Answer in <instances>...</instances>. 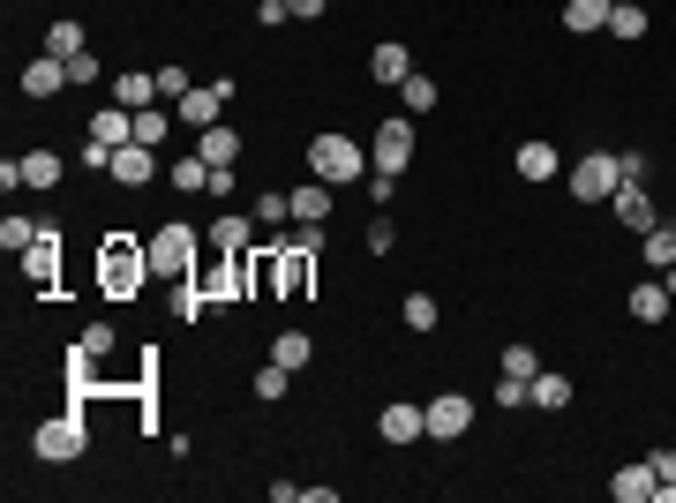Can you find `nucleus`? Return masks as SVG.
<instances>
[{
  "instance_id": "1",
  "label": "nucleus",
  "mask_w": 676,
  "mask_h": 503,
  "mask_svg": "<svg viewBox=\"0 0 676 503\" xmlns=\"http://www.w3.org/2000/svg\"><path fill=\"white\" fill-rule=\"evenodd\" d=\"M143 278H159V271H151V249H135V233H106V249H98V286H106V300H135Z\"/></svg>"
},
{
  "instance_id": "2",
  "label": "nucleus",
  "mask_w": 676,
  "mask_h": 503,
  "mask_svg": "<svg viewBox=\"0 0 676 503\" xmlns=\"http://www.w3.org/2000/svg\"><path fill=\"white\" fill-rule=\"evenodd\" d=\"M308 173H316V181H331V188H346V181H369V151H361V143H353V135H316V143H308Z\"/></svg>"
},
{
  "instance_id": "3",
  "label": "nucleus",
  "mask_w": 676,
  "mask_h": 503,
  "mask_svg": "<svg viewBox=\"0 0 676 503\" xmlns=\"http://www.w3.org/2000/svg\"><path fill=\"white\" fill-rule=\"evenodd\" d=\"M143 249H151V271H159V278H173V286H181V278H196V226H181V218H173V226H159Z\"/></svg>"
},
{
  "instance_id": "4",
  "label": "nucleus",
  "mask_w": 676,
  "mask_h": 503,
  "mask_svg": "<svg viewBox=\"0 0 676 503\" xmlns=\"http://www.w3.org/2000/svg\"><path fill=\"white\" fill-rule=\"evenodd\" d=\"M31 451H39L45 466H68V459H84V451H90V420H84V414H53V420H39Z\"/></svg>"
},
{
  "instance_id": "5",
  "label": "nucleus",
  "mask_w": 676,
  "mask_h": 503,
  "mask_svg": "<svg viewBox=\"0 0 676 503\" xmlns=\"http://www.w3.org/2000/svg\"><path fill=\"white\" fill-rule=\"evenodd\" d=\"M579 204H609L617 188H624V173H617V151H587L579 166H571V181H564Z\"/></svg>"
},
{
  "instance_id": "6",
  "label": "nucleus",
  "mask_w": 676,
  "mask_h": 503,
  "mask_svg": "<svg viewBox=\"0 0 676 503\" xmlns=\"http://www.w3.org/2000/svg\"><path fill=\"white\" fill-rule=\"evenodd\" d=\"M369 166H377V173H406V166H414V113H391V121H377Z\"/></svg>"
},
{
  "instance_id": "7",
  "label": "nucleus",
  "mask_w": 676,
  "mask_h": 503,
  "mask_svg": "<svg viewBox=\"0 0 676 503\" xmlns=\"http://www.w3.org/2000/svg\"><path fill=\"white\" fill-rule=\"evenodd\" d=\"M422 414H428V436H436V444H459L466 428H473V398H466V391H436Z\"/></svg>"
},
{
  "instance_id": "8",
  "label": "nucleus",
  "mask_w": 676,
  "mask_h": 503,
  "mask_svg": "<svg viewBox=\"0 0 676 503\" xmlns=\"http://www.w3.org/2000/svg\"><path fill=\"white\" fill-rule=\"evenodd\" d=\"M15 90H23L31 106H45V98H61V90H68V61H53V53H39V61H23V76H15Z\"/></svg>"
},
{
  "instance_id": "9",
  "label": "nucleus",
  "mask_w": 676,
  "mask_h": 503,
  "mask_svg": "<svg viewBox=\"0 0 676 503\" xmlns=\"http://www.w3.org/2000/svg\"><path fill=\"white\" fill-rule=\"evenodd\" d=\"M377 436H383V444H422L428 414H422V406H406V398H391V406L377 414Z\"/></svg>"
},
{
  "instance_id": "10",
  "label": "nucleus",
  "mask_w": 676,
  "mask_h": 503,
  "mask_svg": "<svg viewBox=\"0 0 676 503\" xmlns=\"http://www.w3.org/2000/svg\"><path fill=\"white\" fill-rule=\"evenodd\" d=\"M106 173H113L121 188H151V181H159V151H151V143H121Z\"/></svg>"
},
{
  "instance_id": "11",
  "label": "nucleus",
  "mask_w": 676,
  "mask_h": 503,
  "mask_svg": "<svg viewBox=\"0 0 676 503\" xmlns=\"http://www.w3.org/2000/svg\"><path fill=\"white\" fill-rule=\"evenodd\" d=\"M294 226L301 233H324V226H331V181H301L294 188Z\"/></svg>"
},
{
  "instance_id": "12",
  "label": "nucleus",
  "mask_w": 676,
  "mask_h": 503,
  "mask_svg": "<svg viewBox=\"0 0 676 503\" xmlns=\"http://www.w3.org/2000/svg\"><path fill=\"white\" fill-rule=\"evenodd\" d=\"M113 106H128V113L159 106V68H121V76H113Z\"/></svg>"
},
{
  "instance_id": "13",
  "label": "nucleus",
  "mask_w": 676,
  "mask_h": 503,
  "mask_svg": "<svg viewBox=\"0 0 676 503\" xmlns=\"http://www.w3.org/2000/svg\"><path fill=\"white\" fill-rule=\"evenodd\" d=\"M609 204H617V226H632V233H654V226H662V218H654V196H646L639 181H624Z\"/></svg>"
},
{
  "instance_id": "14",
  "label": "nucleus",
  "mask_w": 676,
  "mask_h": 503,
  "mask_svg": "<svg viewBox=\"0 0 676 503\" xmlns=\"http://www.w3.org/2000/svg\"><path fill=\"white\" fill-rule=\"evenodd\" d=\"M617 503H654L662 496V481H654V459H632V466H617Z\"/></svg>"
},
{
  "instance_id": "15",
  "label": "nucleus",
  "mask_w": 676,
  "mask_h": 503,
  "mask_svg": "<svg viewBox=\"0 0 676 503\" xmlns=\"http://www.w3.org/2000/svg\"><path fill=\"white\" fill-rule=\"evenodd\" d=\"M90 143H106V151L135 143V113H128V106H98V113H90Z\"/></svg>"
},
{
  "instance_id": "16",
  "label": "nucleus",
  "mask_w": 676,
  "mask_h": 503,
  "mask_svg": "<svg viewBox=\"0 0 676 503\" xmlns=\"http://www.w3.org/2000/svg\"><path fill=\"white\" fill-rule=\"evenodd\" d=\"M53 241H61V233H53V226H45L39 241H31V249H23V271H31V286H53V278H61V249H53Z\"/></svg>"
},
{
  "instance_id": "17",
  "label": "nucleus",
  "mask_w": 676,
  "mask_h": 503,
  "mask_svg": "<svg viewBox=\"0 0 676 503\" xmlns=\"http://www.w3.org/2000/svg\"><path fill=\"white\" fill-rule=\"evenodd\" d=\"M369 76L399 90V84H406V76H414V53H406V45H399V39H383L377 53H369Z\"/></svg>"
},
{
  "instance_id": "18",
  "label": "nucleus",
  "mask_w": 676,
  "mask_h": 503,
  "mask_svg": "<svg viewBox=\"0 0 676 503\" xmlns=\"http://www.w3.org/2000/svg\"><path fill=\"white\" fill-rule=\"evenodd\" d=\"M624 308H632L639 324H669V278H646V286H632V294H624Z\"/></svg>"
},
{
  "instance_id": "19",
  "label": "nucleus",
  "mask_w": 676,
  "mask_h": 503,
  "mask_svg": "<svg viewBox=\"0 0 676 503\" xmlns=\"http://www.w3.org/2000/svg\"><path fill=\"white\" fill-rule=\"evenodd\" d=\"M249 233H255V218H249V210H218L211 249H218V255H241V249H249Z\"/></svg>"
},
{
  "instance_id": "20",
  "label": "nucleus",
  "mask_w": 676,
  "mask_h": 503,
  "mask_svg": "<svg viewBox=\"0 0 676 503\" xmlns=\"http://www.w3.org/2000/svg\"><path fill=\"white\" fill-rule=\"evenodd\" d=\"M526 406H542V414H564V406H571V376L542 369V376L526 383Z\"/></svg>"
},
{
  "instance_id": "21",
  "label": "nucleus",
  "mask_w": 676,
  "mask_h": 503,
  "mask_svg": "<svg viewBox=\"0 0 676 503\" xmlns=\"http://www.w3.org/2000/svg\"><path fill=\"white\" fill-rule=\"evenodd\" d=\"M564 31H571V39L609 31V0H564Z\"/></svg>"
},
{
  "instance_id": "22",
  "label": "nucleus",
  "mask_w": 676,
  "mask_h": 503,
  "mask_svg": "<svg viewBox=\"0 0 676 503\" xmlns=\"http://www.w3.org/2000/svg\"><path fill=\"white\" fill-rule=\"evenodd\" d=\"M271 361H279V369H294V376H301V369L316 361V338H308V331H279V338H271Z\"/></svg>"
},
{
  "instance_id": "23",
  "label": "nucleus",
  "mask_w": 676,
  "mask_h": 503,
  "mask_svg": "<svg viewBox=\"0 0 676 503\" xmlns=\"http://www.w3.org/2000/svg\"><path fill=\"white\" fill-rule=\"evenodd\" d=\"M61 173H68V166H61V151H23V188H39V196H45V188H61Z\"/></svg>"
},
{
  "instance_id": "24",
  "label": "nucleus",
  "mask_w": 676,
  "mask_h": 503,
  "mask_svg": "<svg viewBox=\"0 0 676 503\" xmlns=\"http://www.w3.org/2000/svg\"><path fill=\"white\" fill-rule=\"evenodd\" d=\"M196 151H204L211 166H241V135H233L226 121H218V128H204V135H196Z\"/></svg>"
},
{
  "instance_id": "25",
  "label": "nucleus",
  "mask_w": 676,
  "mask_h": 503,
  "mask_svg": "<svg viewBox=\"0 0 676 503\" xmlns=\"http://www.w3.org/2000/svg\"><path fill=\"white\" fill-rule=\"evenodd\" d=\"M45 53H53V61H76V53H90V45H84V23H76V15H61V23L45 31Z\"/></svg>"
},
{
  "instance_id": "26",
  "label": "nucleus",
  "mask_w": 676,
  "mask_h": 503,
  "mask_svg": "<svg viewBox=\"0 0 676 503\" xmlns=\"http://www.w3.org/2000/svg\"><path fill=\"white\" fill-rule=\"evenodd\" d=\"M519 181H556V143H519Z\"/></svg>"
},
{
  "instance_id": "27",
  "label": "nucleus",
  "mask_w": 676,
  "mask_h": 503,
  "mask_svg": "<svg viewBox=\"0 0 676 503\" xmlns=\"http://www.w3.org/2000/svg\"><path fill=\"white\" fill-rule=\"evenodd\" d=\"M609 31L617 39H646V0H609Z\"/></svg>"
},
{
  "instance_id": "28",
  "label": "nucleus",
  "mask_w": 676,
  "mask_h": 503,
  "mask_svg": "<svg viewBox=\"0 0 676 503\" xmlns=\"http://www.w3.org/2000/svg\"><path fill=\"white\" fill-rule=\"evenodd\" d=\"M166 181L181 188V196H196V188H211V158H204V151H188V158H181Z\"/></svg>"
},
{
  "instance_id": "29",
  "label": "nucleus",
  "mask_w": 676,
  "mask_h": 503,
  "mask_svg": "<svg viewBox=\"0 0 676 503\" xmlns=\"http://www.w3.org/2000/svg\"><path fill=\"white\" fill-rule=\"evenodd\" d=\"M166 135H173V106H143V113H135V143H151V151H159Z\"/></svg>"
},
{
  "instance_id": "30",
  "label": "nucleus",
  "mask_w": 676,
  "mask_h": 503,
  "mask_svg": "<svg viewBox=\"0 0 676 503\" xmlns=\"http://www.w3.org/2000/svg\"><path fill=\"white\" fill-rule=\"evenodd\" d=\"M497 369L519 376V383H534V376H542V353H534V346H504V353H497Z\"/></svg>"
},
{
  "instance_id": "31",
  "label": "nucleus",
  "mask_w": 676,
  "mask_h": 503,
  "mask_svg": "<svg viewBox=\"0 0 676 503\" xmlns=\"http://www.w3.org/2000/svg\"><path fill=\"white\" fill-rule=\"evenodd\" d=\"M639 241H646V249H639V255H646V271H669V263H676V233H669V226H654V233H639Z\"/></svg>"
},
{
  "instance_id": "32",
  "label": "nucleus",
  "mask_w": 676,
  "mask_h": 503,
  "mask_svg": "<svg viewBox=\"0 0 676 503\" xmlns=\"http://www.w3.org/2000/svg\"><path fill=\"white\" fill-rule=\"evenodd\" d=\"M255 218H263V226H294V196H286V188H263V196H255Z\"/></svg>"
},
{
  "instance_id": "33",
  "label": "nucleus",
  "mask_w": 676,
  "mask_h": 503,
  "mask_svg": "<svg viewBox=\"0 0 676 503\" xmlns=\"http://www.w3.org/2000/svg\"><path fill=\"white\" fill-rule=\"evenodd\" d=\"M286 383H294V369L263 361V369H255V398H263V406H279V398H286Z\"/></svg>"
},
{
  "instance_id": "34",
  "label": "nucleus",
  "mask_w": 676,
  "mask_h": 503,
  "mask_svg": "<svg viewBox=\"0 0 676 503\" xmlns=\"http://www.w3.org/2000/svg\"><path fill=\"white\" fill-rule=\"evenodd\" d=\"M399 98H406V113H428V106H436V76H422V68H414V76L399 84Z\"/></svg>"
},
{
  "instance_id": "35",
  "label": "nucleus",
  "mask_w": 676,
  "mask_h": 503,
  "mask_svg": "<svg viewBox=\"0 0 676 503\" xmlns=\"http://www.w3.org/2000/svg\"><path fill=\"white\" fill-rule=\"evenodd\" d=\"M39 233H45V226H31V218H0V249H8V255H23Z\"/></svg>"
},
{
  "instance_id": "36",
  "label": "nucleus",
  "mask_w": 676,
  "mask_h": 503,
  "mask_svg": "<svg viewBox=\"0 0 676 503\" xmlns=\"http://www.w3.org/2000/svg\"><path fill=\"white\" fill-rule=\"evenodd\" d=\"M399 316H406V331H436V300H428V294H406V308H399Z\"/></svg>"
},
{
  "instance_id": "37",
  "label": "nucleus",
  "mask_w": 676,
  "mask_h": 503,
  "mask_svg": "<svg viewBox=\"0 0 676 503\" xmlns=\"http://www.w3.org/2000/svg\"><path fill=\"white\" fill-rule=\"evenodd\" d=\"M646 459H654V481H662V496H654V503H676V444H669V451H646Z\"/></svg>"
},
{
  "instance_id": "38",
  "label": "nucleus",
  "mask_w": 676,
  "mask_h": 503,
  "mask_svg": "<svg viewBox=\"0 0 676 503\" xmlns=\"http://www.w3.org/2000/svg\"><path fill=\"white\" fill-rule=\"evenodd\" d=\"M84 361H106L113 353V324H84V346H76Z\"/></svg>"
},
{
  "instance_id": "39",
  "label": "nucleus",
  "mask_w": 676,
  "mask_h": 503,
  "mask_svg": "<svg viewBox=\"0 0 676 503\" xmlns=\"http://www.w3.org/2000/svg\"><path fill=\"white\" fill-rule=\"evenodd\" d=\"M188 90H196V84H188V68H173V61H166V68H159V106L188 98Z\"/></svg>"
},
{
  "instance_id": "40",
  "label": "nucleus",
  "mask_w": 676,
  "mask_h": 503,
  "mask_svg": "<svg viewBox=\"0 0 676 503\" xmlns=\"http://www.w3.org/2000/svg\"><path fill=\"white\" fill-rule=\"evenodd\" d=\"M286 15H294V8H286V0H255V31H279V23H286Z\"/></svg>"
},
{
  "instance_id": "41",
  "label": "nucleus",
  "mask_w": 676,
  "mask_h": 503,
  "mask_svg": "<svg viewBox=\"0 0 676 503\" xmlns=\"http://www.w3.org/2000/svg\"><path fill=\"white\" fill-rule=\"evenodd\" d=\"M361 188H369V204H391V188H399V173H377V166H369V181H361Z\"/></svg>"
},
{
  "instance_id": "42",
  "label": "nucleus",
  "mask_w": 676,
  "mask_h": 503,
  "mask_svg": "<svg viewBox=\"0 0 676 503\" xmlns=\"http://www.w3.org/2000/svg\"><path fill=\"white\" fill-rule=\"evenodd\" d=\"M497 406H504V414H519V406H526V383L504 376V383H497Z\"/></svg>"
},
{
  "instance_id": "43",
  "label": "nucleus",
  "mask_w": 676,
  "mask_h": 503,
  "mask_svg": "<svg viewBox=\"0 0 676 503\" xmlns=\"http://www.w3.org/2000/svg\"><path fill=\"white\" fill-rule=\"evenodd\" d=\"M391 249H399V233H391L383 218H369V255H391Z\"/></svg>"
},
{
  "instance_id": "44",
  "label": "nucleus",
  "mask_w": 676,
  "mask_h": 503,
  "mask_svg": "<svg viewBox=\"0 0 676 503\" xmlns=\"http://www.w3.org/2000/svg\"><path fill=\"white\" fill-rule=\"evenodd\" d=\"M286 8H294L301 23H316V15H324V0H286Z\"/></svg>"
},
{
  "instance_id": "45",
  "label": "nucleus",
  "mask_w": 676,
  "mask_h": 503,
  "mask_svg": "<svg viewBox=\"0 0 676 503\" xmlns=\"http://www.w3.org/2000/svg\"><path fill=\"white\" fill-rule=\"evenodd\" d=\"M662 278H669V300H676V263H669V271H662Z\"/></svg>"
},
{
  "instance_id": "46",
  "label": "nucleus",
  "mask_w": 676,
  "mask_h": 503,
  "mask_svg": "<svg viewBox=\"0 0 676 503\" xmlns=\"http://www.w3.org/2000/svg\"><path fill=\"white\" fill-rule=\"evenodd\" d=\"M669 233H676V218H669Z\"/></svg>"
}]
</instances>
